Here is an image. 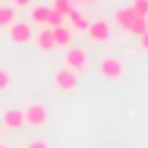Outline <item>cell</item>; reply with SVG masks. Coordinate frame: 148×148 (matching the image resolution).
I'll list each match as a JSON object with an SVG mask.
<instances>
[{
    "instance_id": "cell-1",
    "label": "cell",
    "mask_w": 148,
    "mask_h": 148,
    "mask_svg": "<svg viewBox=\"0 0 148 148\" xmlns=\"http://www.w3.org/2000/svg\"><path fill=\"white\" fill-rule=\"evenodd\" d=\"M23 118H25V123H28V125L42 127V125H46L49 113H46V109H44L42 104H32V106H28V109L23 111Z\"/></svg>"
},
{
    "instance_id": "cell-2",
    "label": "cell",
    "mask_w": 148,
    "mask_h": 148,
    "mask_svg": "<svg viewBox=\"0 0 148 148\" xmlns=\"http://www.w3.org/2000/svg\"><path fill=\"white\" fill-rule=\"evenodd\" d=\"M123 72H125V67L118 58H106L99 62V74L106 79H118V76H123Z\"/></svg>"
},
{
    "instance_id": "cell-3",
    "label": "cell",
    "mask_w": 148,
    "mask_h": 148,
    "mask_svg": "<svg viewBox=\"0 0 148 148\" xmlns=\"http://www.w3.org/2000/svg\"><path fill=\"white\" fill-rule=\"evenodd\" d=\"M88 35H90L92 42H109L111 28H109V23H106L104 18H99V21H95V23L88 25Z\"/></svg>"
},
{
    "instance_id": "cell-4",
    "label": "cell",
    "mask_w": 148,
    "mask_h": 148,
    "mask_svg": "<svg viewBox=\"0 0 148 148\" xmlns=\"http://www.w3.org/2000/svg\"><path fill=\"white\" fill-rule=\"evenodd\" d=\"M9 37L14 44H25L28 39H32V28L30 23H14L9 28Z\"/></svg>"
},
{
    "instance_id": "cell-5",
    "label": "cell",
    "mask_w": 148,
    "mask_h": 148,
    "mask_svg": "<svg viewBox=\"0 0 148 148\" xmlns=\"http://www.w3.org/2000/svg\"><path fill=\"white\" fill-rule=\"evenodd\" d=\"M65 65H67V69H72V72L83 69V67H86V51H83V49H69L67 56H65Z\"/></svg>"
},
{
    "instance_id": "cell-6",
    "label": "cell",
    "mask_w": 148,
    "mask_h": 148,
    "mask_svg": "<svg viewBox=\"0 0 148 148\" xmlns=\"http://www.w3.org/2000/svg\"><path fill=\"white\" fill-rule=\"evenodd\" d=\"M53 81H56V86H58L60 90H74V88H76V74H74L72 69H60V72H56Z\"/></svg>"
},
{
    "instance_id": "cell-7",
    "label": "cell",
    "mask_w": 148,
    "mask_h": 148,
    "mask_svg": "<svg viewBox=\"0 0 148 148\" xmlns=\"http://www.w3.org/2000/svg\"><path fill=\"white\" fill-rule=\"evenodd\" d=\"M2 123H5V127H9V130H21L23 123H25L23 111H18V109H7V111L2 113Z\"/></svg>"
},
{
    "instance_id": "cell-8",
    "label": "cell",
    "mask_w": 148,
    "mask_h": 148,
    "mask_svg": "<svg viewBox=\"0 0 148 148\" xmlns=\"http://www.w3.org/2000/svg\"><path fill=\"white\" fill-rule=\"evenodd\" d=\"M134 18H136V14H134L132 7H123V9L116 12V21H118V25H120L123 30H130V25H132Z\"/></svg>"
},
{
    "instance_id": "cell-9",
    "label": "cell",
    "mask_w": 148,
    "mask_h": 148,
    "mask_svg": "<svg viewBox=\"0 0 148 148\" xmlns=\"http://www.w3.org/2000/svg\"><path fill=\"white\" fill-rule=\"evenodd\" d=\"M51 37H53V44H56V46H65V44L72 42V32H69V28H65V25L51 28Z\"/></svg>"
},
{
    "instance_id": "cell-10",
    "label": "cell",
    "mask_w": 148,
    "mask_h": 148,
    "mask_svg": "<svg viewBox=\"0 0 148 148\" xmlns=\"http://www.w3.org/2000/svg\"><path fill=\"white\" fill-rule=\"evenodd\" d=\"M49 12H51V7H46V5H37V7H32V12H30V18H32V23L46 25Z\"/></svg>"
},
{
    "instance_id": "cell-11",
    "label": "cell",
    "mask_w": 148,
    "mask_h": 148,
    "mask_svg": "<svg viewBox=\"0 0 148 148\" xmlns=\"http://www.w3.org/2000/svg\"><path fill=\"white\" fill-rule=\"evenodd\" d=\"M37 46H39V49H44V51H49V49H53V46H56V44H53V37H51V28L39 30V35H37Z\"/></svg>"
},
{
    "instance_id": "cell-12",
    "label": "cell",
    "mask_w": 148,
    "mask_h": 148,
    "mask_svg": "<svg viewBox=\"0 0 148 148\" xmlns=\"http://www.w3.org/2000/svg\"><path fill=\"white\" fill-rule=\"evenodd\" d=\"M69 23H72V28H76V30H88V21H86V16L81 14V12H69Z\"/></svg>"
},
{
    "instance_id": "cell-13",
    "label": "cell",
    "mask_w": 148,
    "mask_h": 148,
    "mask_svg": "<svg viewBox=\"0 0 148 148\" xmlns=\"http://www.w3.org/2000/svg\"><path fill=\"white\" fill-rule=\"evenodd\" d=\"M148 30V18H141V16H136L134 21H132V25H130V32H134V35H143Z\"/></svg>"
},
{
    "instance_id": "cell-14",
    "label": "cell",
    "mask_w": 148,
    "mask_h": 148,
    "mask_svg": "<svg viewBox=\"0 0 148 148\" xmlns=\"http://www.w3.org/2000/svg\"><path fill=\"white\" fill-rule=\"evenodd\" d=\"M16 18V12L12 7H0V25H9Z\"/></svg>"
},
{
    "instance_id": "cell-15",
    "label": "cell",
    "mask_w": 148,
    "mask_h": 148,
    "mask_svg": "<svg viewBox=\"0 0 148 148\" xmlns=\"http://www.w3.org/2000/svg\"><path fill=\"white\" fill-rule=\"evenodd\" d=\"M62 18H65V16L51 7V12H49V18H46V25H49V28H58V25H62Z\"/></svg>"
},
{
    "instance_id": "cell-16",
    "label": "cell",
    "mask_w": 148,
    "mask_h": 148,
    "mask_svg": "<svg viewBox=\"0 0 148 148\" xmlns=\"http://www.w3.org/2000/svg\"><path fill=\"white\" fill-rule=\"evenodd\" d=\"M132 9H134L136 16L146 18V16H148V0H134V2H132Z\"/></svg>"
},
{
    "instance_id": "cell-17",
    "label": "cell",
    "mask_w": 148,
    "mask_h": 148,
    "mask_svg": "<svg viewBox=\"0 0 148 148\" xmlns=\"http://www.w3.org/2000/svg\"><path fill=\"white\" fill-rule=\"evenodd\" d=\"M53 9L60 12L62 16H69V12H72V0H56V2H53Z\"/></svg>"
},
{
    "instance_id": "cell-18",
    "label": "cell",
    "mask_w": 148,
    "mask_h": 148,
    "mask_svg": "<svg viewBox=\"0 0 148 148\" xmlns=\"http://www.w3.org/2000/svg\"><path fill=\"white\" fill-rule=\"evenodd\" d=\"M7 86H9V74L5 69H0V90H5Z\"/></svg>"
},
{
    "instance_id": "cell-19",
    "label": "cell",
    "mask_w": 148,
    "mask_h": 148,
    "mask_svg": "<svg viewBox=\"0 0 148 148\" xmlns=\"http://www.w3.org/2000/svg\"><path fill=\"white\" fill-rule=\"evenodd\" d=\"M28 148H49V146H46V141H30Z\"/></svg>"
},
{
    "instance_id": "cell-20",
    "label": "cell",
    "mask_w": 148,
    "mask_h": 148,
    "mask_svg": "<svg viewBox=\"0 0 148 148\" xmlns=\"http://www.w3.org/2000/svg\"><path fill=\"white\" fill-rule=\"evenodd\" d=\"M139 42H141V49H146V51H148V30L139 37Z\"/></svg>"
},
{
    "instance_id": "cell-21",
    "label": "cell",
    "mask_w": 148,
    "mask_h": 148,
    "mask_svg": "<svg viewBox=\"0 0 148 148\" xmlns=\"http://www.w3.org/2000/svg\"><path fill=\"white\" fill-rule=\"evenodd\" d=\"M14 5H18V7H23V5H30V0H14Z\"/></svg>"
},
{
    "instance_id": "cell-22",
    "label": "cell",
    "mask_w": 148,
    "mask_h": 148,
    "mask_svg": "<svg viewBox=\"0 0 148 148\" xmlns=\"http://www.w3.org/2000/svg\"><path fill=\"white\" fill-rule=\"evenodd\" d=\"M0 148H7V146H5V143H0Z\"/></svg>"
}]
</instances>
